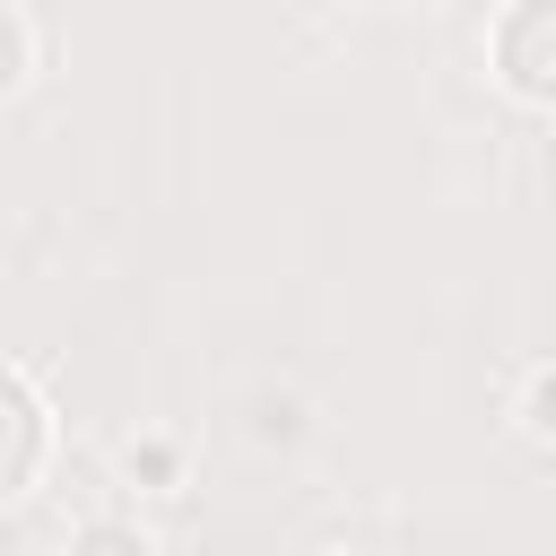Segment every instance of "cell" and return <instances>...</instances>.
<instances>
[{"instance_id":"1","label":"cell","mask_w":556,"mask_h":556,"mask_svg":"<svg viewBox=\"0 0 556 556\" xmlns=\"http://www.w3.org/2000/svg\"><path fill=\"white\" fill-rule=\"evenodd\" d=\"M495 70L513 96L530 104H556V0H521L495 35Z\"/></svg>"},{"instance_id":"2","label":"cell","mask_w":556,"mask_h":556,"mask_svg":"<svg viewBox=\"0 0 556 556\" xmlns=\"http://www.w3.org/2000/svg\"><path fill=\"white\" fill-rule=\"evenodd\" d=\"M35 460H43V408H35V391L17 374H0V504L26 495Z\"/></svg>"},{"instance_id":"3","label":"cell","mask_w":556,"mask_h":556,"mask_svg":"<svg viewBox=\"0 0 556 556\" xmlns=\"http://www.w3.org/2000/svg\"><path fill=\"white\" fill-rule=\"evenodd\" d=\"M26 78V35H17V17H0V96Z\"/></svg>"},{"instance_id":"4","label":"cell","mask_w":556,"mask_h":556,"mask_svg":"<svg viewBox=\"0 0 556 556\" xmlns=\"http://www.w3.org/2000/svg\"><path fill=\"white\" fill-rule=\"evenodd\" d=\"M530 426H539V434H556V374H539V382H530Z\"/></svg>"}]
</instances>
